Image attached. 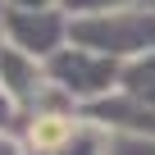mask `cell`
Instances as JSON below:
<instances>
[{"mask_svg": "<svg viewBox=\"0 0 155 155\" xmlns=\"http://www.w3.org/2000/svg\"><path fill=\"white\" fill-rule=\"evenodd\" d=\"M78 132H82V119H73V114H37L32 128H28V146L37 155H55L64 150Z\"/></svg>", "mask_w": 155, "mask_h": 155, "instance_id": "obj_1", "label": "cell"}]
</instances>
